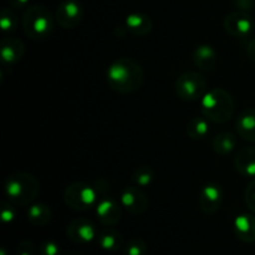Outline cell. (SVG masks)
Segmentation results:
<instances>
[{"instance_id":"277c9868","label":"cell","mask_w":255,"mask_h":255,"mask_svg":"<svg viewBox=\"0 0 255 255\" xmlns=\"http://www.w3.org/2000/svg\"><path fill=\"white\" fill-rule=\"evenodd\" d=\"M22 30L34 40H42L50 36L54 29V17L49 9L41 5L29 6L21 17Z\"/></svg>"},{"instance_id":"3957f363","label":"cell","mask_w":255,"mask_h":255,"mask_svg":"<svg viewBox=\"0 0 255 255\" xmlns=\"http://www.w3.org/2000/svg\"><path fill=\"white\" fill-rule=\"evenodd\" d=\"M5 196L16 207H26L36 199L40 183L32 174L17 172L10 174L4 183Z\"/></svg>"},{"instance_id":"4fadbf2b","label":"cell","mask_w":255,"mask_h":255,"mask_svg":"<svg viewBox=\"0 0 255 255\" xmlns=\"http://www.w3.org/2000/svg\"><path fill=\"white\" fill-rule=\"evenodd\" d=\"M236 129L242 139L255 143V107H248L239 114Z\"/></svg>"},{"instance_id":"4316f807","label":"cell","mask_w":255,"mask_h":255,"mask_svg":"<svg viewBox=\"0 0 255 255\" xmlns=\"http://www.w3.org/2000/svg\"><path fill=\"white\" fill-rule=\"evenodd\" d=\"M40 255H61V249L59 244L54 241H45L40 244L39 248Z\"/></svg>"},{"instance_id":"9c48e42d","label":"cell","mask_w":255,"mask_h":255,"mask_svg":"<svg viewBox=\"0 0 255 255\" xmlns=\"http://www.w3.org/2000/svg\"><path fill=\"white\" fill-rule=\"evenodd\" d=\"M121 206L126 209L128 213L133 216H139L147 211L149 206V201L146 193L138 186H128L122 191L121 193Z\"/></svg>"},{"instance_id":"f546056e","label":"cell","mask_w":255,"mask_h":255,"mask_svg":"<svg viewBox=\"0 0 255 255\" xmlns=\"http://www.w3.org/2000/svg\"><path fill=\"white\" fill-rule=\"evenodd\" d=\"M234 5L238 7L242 11H247L252 10L255 6V0H233Z\"/></svg>"},{"instance_id":"cb8c5ba5","label":"cell","mask_w":255,"mask_h":255,"mask_svg":"<svg viewBox=\"0 0 255 255\" xmlns=\"http://www.w3.org/2000/svg\"><path fill=\"white\" fill-rule=\"evenodd\" d=\"M154 179V172L151 167L148 166H141L133 172L132 174V181L136 186L138 187H148L149 184L153 182Z\"/></svg>"},{"instance_id":"7a4b0ae2","label":"cell","mask_w":255,"mask_h":255,"mask_svg":"<svg viewBox=\"0 0 255 255\" xmlns=\"http://www.w3.org/2000/svg\"><path fill=\"white\" fill-rule=\"evenodd\" d=\"M202 115L214 124L223 125L233 117L236 104L224 89H212L201 100Z\"/></svg>"},{"instance_id":"8992f818","label":"cell","mask_w":255,"mask_h":255,"mask_svg":"<svg viewBox=\"0 0 255 255\" xmlns=\"http://www.w3.org/2000/svg\"><path fill=\"white\" fill-rule=\"evenodd\" d=\"M174 90L177 96L184 101L202 100L208 92L206 77L196 71H187L179 75L174 84Z\"/></svg>"},{"instance_id":"484cf974","label":"cell","mask_w":255,"mask_h":255,"mask_svg":"<svg viewBox=\"0 0 255 255\" xmlns=\"http://www.w3.org/2000/svg\"><path fill=\"white\" fill-rule=\"evenodd\" d=\"M0 216L4 223H11L16 217V212H15L14 204L7 203V202H1L0 204Z\"/></svg>"},{"instance_id":"4dcf8cb0","label":"cell","mask_w":255,"mask_h":255,"mask_svg":"<svg viewBox=\"0 0 255 255\" xmlns=\"http://www.w3.org/2000/svg\"><path fill=\"white\" fill-rule=\"evenodd\" d=\"M246 52L247 56L249 57V60L255 62V37H252V39L247 42Z\"/></svg>"},{"instance_id":"2e32d148","label":"cell","mask_w":255,"mask_h":255,"mask_svg":"<svg viewBox=\"0 0 255 255\" xmlns=\"http://www.w3.org/2000/svg\"><path fill=\"white\" fill-rule=\"evenodd\" d=\"M125 27L137 37H144L152 31L153 22L151 17L142 12H132L125 20Z\"/></svg>"},{"instance_id":"5b68a950","label":"cell","mask_w":255,"mask_h":255,"mask_svg":"<svg viewBox=\"0 0 255 255\" xmlns=\"http://www.w3.org/2000/svg\"><path fill=\"white\" fill-rule=\"evenodd\" d=\"M64 202L70 209L86 212L97 204V191L82 182L71 183L64 192Z\"/></svg>"},{"instance_id":"d6986e66","label":"cell","mask_w":255,"mask_h":255,"mask_svg":"<svg viewBox=\"0 0 255 255\" xmlns=\"http://www.w3.org/2000/svg\"><path fill=\"white\" fill-rule=\"evenodd\" d=\"M97 242L102 251L109 252V253H114L117 252L124 244V237L119 231L112 228L104 229L97 236Z\"/></svg>"},{"instance_id":"d6a6232c","label":"cell","mask_w":255,"mask_h":255,"mask_svg":"<svg viewBox=\"0 0 255 255\" xmlns=\"http://www.w3.org/2000/svg\"><path fill=\"white\" fill-rule=\"evenodd\" d=\"M69 255H79V254H69Z\"/></svg>"},{"instance_id":"9a60e30c","label":"cell","mask_w":255,"mask_h":255,"mask_svg":"<svg viewBox=\"0 0 255 255\" xmlns=\"http://www.w3.org/2000/svg\"><path fill=\"white\" fill-rule=\"evenodd\" d=\"M25 45L21 40L15 37H4L0 42V57L4 64H15L22 59Z\"/></svg>"},{"instance_id":"7402d4cb","label":"cell","mask_w":255,"mask_h":255,"mask_svg":"<svg viewBox=\"0 0 255 255\" xmlns=\"http://www.w3.org/2000/svg\"><path fill=\"white\" fill-rule=\"evenodd\" d=\"M209 120H207L206 117H193V119L189 120L188 125H187V136L189 137L193 141H201L204 139L209 134L211 129H209Z\"/></svg>"},{"instance_id":"d4e9b609","label":"cell","mask_w":255,"mask_h":255,"mask_svg":"<svg viewBox=\"0 0 255 255\" xmlns=\"http://www.w3.org/2000/svg\"><path fill=\"white\" fill-rule=\"evenodd\" d=\"M125 255H144L147 253V244L143 239L133 238L125 246Z\"/></svg>"},{"instance_id":"30bf717a","label":"cell","mask_w":255,"mask_h":255,"mask_svg":"<svg viewBox=\"0 0 255 255\" xmlns=\"http://www.w3.org/2000/svg\"><path fill=\"white\" fill-rule=\"evenodd\" d=\"M57 24L64 29H74L82 20V6L77 0H64L55 12Z\"/></svg>"},{"instance_id":"52a82bcc","label":"cell","mask_w":255,"mask_h":255,"mask_svg":"<svg viewBox=\"0 0 255 255\" xmlns=\"http://www.w3.org/2000/svg\"><path fill=\"white\" fill-rule=\"evenodd\" d=\"M223 26L231 36L246 39L253 31L254 21L247 11L237 10V11L229 12L228 15H226L223 20Z\"/></svg>"},{"instance_id":"7c38bea8","label":"cell","mask_w":255,"mask_h":255,"mask_svg":"<svg viewBox=\"0 0 255 255\" xmlns=\"http://www.w3.org/2000/svg\"><path fill=\"white\" fill-rule=\"evenodd\" d=\"M96 216L101 224L114 227L121 219V208L117 202L104 196L96 204Z\"/></svg>"},{"instance_id":"44dd1931","label":"cell","mask_w":255,"mask_h":255,"mask_svg":"<svg viewBox=\"0 0 255 255\" xmlns=\"http://www.w3.org/2000/svg\"><path fill=\"white\" fill-rule=\"evenodd\" d=\"M212 147L218 156H228L237 147L236 134L232 133V132H221L213 138Z\"/></svg>"},{"instance_id":"603a6c76","label":"cell","mask_w":255,"mask_h":255,"mask_svg":"<svg viewBox=\"0 0 255 255\" xmlns=\"http://www.w3.org/2000/svg\"><path fill=\"white\" fill-rule=\"evenodd\" d=\"M19 26V17L9 7H4L0 12V27L5 34H11L16 31Z\"/></svg>"},{"instance_id":"ac0fdd59","label":"cell","mask_w":255,"mask_h":255,"mask_svg":"<svg viewBox=\"0 0 255 255\" xmlns=\"http://www.w3.org/2000/svg\"><path fill=\"white\" fill-rule=\"evenodd\" d=\"M192 60L198 69L209 71V70H213L216 67L217 61H218V55H217V51L213 46L203 44L194 49Z\"/></svg>"},{"instance_id":"e0dca14e","label":"cell","mask_w":255,"mask_h":255,"mask_svg":"<svg viewBox=\"0 0 255 255\" xmlns=\"http://www.w3.org/2000/svg\"><path fill=\"white\" fill-rule=\"evenodd\" d=\"M234 234L243 243L255 242V217L252 214H241L234 219Z\"/></svg>"},{"instance_id":"83f0119b","label":"cell","mask_w":255,"mask_h":255,"mask_svg":"<svg viewBox=\"0 0 255 255\" xmlns=\"http://www.w3.org/2000/svg\"><path fill=\"white\" fill-rule=\"evenodd\" d=\"M244 201H246L247 207L255 213V179L248 184L244 193Z\"/></svg>"},{"instance_id":"f1b7e54d","label":"cell","mask_w":255,"mask_h":255,"mask_svg":"<svg viewBox=\"0 0 255 255\" xmlns=\"http://www.w3.org/2000/svg\"><path fill=\"white\" fill-rule=\"evenodd\" d=\"M16 255H35V247L31 242L24 241L16 247Z\"/></svg>"},{"instance_id":"6da1fadb","label":"cell","mask_w":255,"mask_h":255,"mask_svg":"<svg viewBox=\"0 0 255 255\" xmlns=\"http://www.w3.org/2000/svg\"><path fill=\"white\" fill-rule=\"evenodd\" d=\"M110 89L121 95L137 91L143 82V70L133 59L121 57L112 62L106 71Z\"/></svg>"},{"instance_id":"8fae6325","label":"cell","mask_w":255,"mask_h":255,"mask_svg":"<svg viewBox=\"0 0 255 255\" xmlns=\"http://www.w3.org/2000/svg\"><path fill=\"white\" fill-rule=\"evenodd\" d=\"M66 236L71 242L76 244L91 243L99 234L96 227L90 219H74L66 228Z\"/></svg>"},{"instance_id":"ffe728a7","label":"cell","mask_w":255,"mask_h":255,"mask_svg":"<svg viewBox=\"0 0 255 255\" xmlns=\"http://www.w3.org/2000/svg\"><path fill=\"white\" fill-rule=\"evenodd\" d=\"M27 219L35 227H45L52 218V212L49 206L44 203H35L27 208Z\"/></svg>"},{"instance_id":"ba28073f","label":"cell","mask_w":255,"mask_h":255,"mask_svg":"<svg viewBox=\"0 0 255 255\" xmlns=\"http://www.w3.org/2000/svg\"><path fill=\"white\" fill-rule=\"evenodd\" d=\"M223 199L224 192L222 186H219L218 183L209 182V183L204 184L201 188V191H199V209L204 214L212 216V214L217 213L219 211L222 203H223Z\"/></svg>"},{"instance_id":"5bb4252c","label":"cell","mask_w":255,"mask_h":255,"mask_svg":"<svg viewBox=\"0 0 255 255\" xmlns=\"http://www.w3.org/2000/svg\"><path fill=\"white\" fill-rule=\"evenodd\" d=\"M234 168L244 177H255V147H242L233 158Z\"/></svg>"},{"instance_id":"1f68e13d","label":"cell","mask_w":255,"mask_h":255,"mask_svg":"<svg viewBox=\"0 0 255 255\" xmlns=\"http://www.w3.org/2000/svg\"><path fill=\"white\" fill-rule=\"evenodd\" d=\"M29 1L30 0H7L10 6L14 7V9H24L27 6Z\"/></svg>"}]
</instances>
